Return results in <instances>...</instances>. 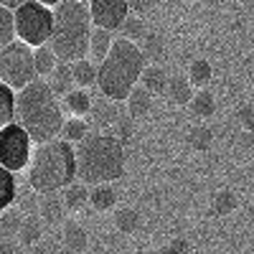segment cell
I'll return each mask as SVG.
<instances>
[{"instance_id":"obj_1","label":"cell","mask_w":254,"mask_h":254,"mask_svg":"<svg viewBox=\"0 0 254 254\" xmlns=\"http://www.w3.org/2000/svg\"><path fill=\"white\" fill-rule=\"evenodd\" d=\"M15 122L31 135L36 145L61 135L64 110L61 99L51 92L49 81L38 76L15 92Z\"/></svg>"},{"instance_id":"obj_2","label":"cell","mask_w":254,"mask_h":254,"mask_svg":"<svg viewBox=\"0 0 254 254\" xmlns=\"http://www.w3.org/2000/svg\"><path fill=\"white\" fill-rule=\"evenodd\" d=\"M28 186L33 193H61L69 183L76 181V155L74 142L64 137H51L38 142L28 160Z\"/></svg>"},{"instance_id":"obj_3","label":"cell","mask_w":254,"mask_h":254,"mask_svg":"<svg viewBox=\"0 0 254 254\" xmlns=\"http://www.w3.org/2000/svg\"><path fill=\"white\" fill-rule=\"evenodd\" d=\"M76 178L87 186L112 183L125 173V142L117 135L87 132L76 145Z\"/></svg>"},{"instance_id":"obj_4","label":"cell","mask_w":254,"mask_h":254,"mask_svg":"<svg viewBox=\"0 0 254 254\" xmlns=\"http://www.w3.org/2000/svg\"><path fill=\"white\" fill-rule=\"evenodd\" d=\"M142 69H145V56L140 46L125 36L115 38L107 56L97 64V87L102 97L125 102L132 87H137Z\"/></svg>"},{"instance_id":"obj_5","label":"cell","mask_w":254,"mask_h":254,"mask_svg":"<svg viewBox=\"0 0 254 254\" xmlns=\"http://www.w3.org/2000/svg\"><path fill=\"white\" fill-rule=\"evenodd\" d=\"M92 15L89 5L81 0H59L54 5V26L49 36V46L59 56V61H76L89 51L92 36Z\"/></svg>"},{"instance_id":"obj_6","label":"cell","mask_w":254,"mask_h":254,"mask_svg":"<svg viewBox=\"0 0 254 254\" xmlns=\"http://www.w3.org/2000/svg\"><path fill=\"white\" fill-rule=\"evenodd\" d=\"M15 36L26 41L28 46L49 44L51 26H54V8H49L41 0H26L15 10Z\"/></svg>"},{"instance_id":"obj_7","label":"cell","mask_w":254,"mask_h":254,"mask_svg":"<svg viewBox=\"0 0 254 254\" xmlns=\"http://www.w3.org/2000/svg\"><path fill=\"white\" fill-rule=\"evenodd\" d=\"M38 79L36 64H33V46L26 41H10V44L0 51V81H5L15 92L23 89L26 84Z\"/></svg>"},{"instance_id":"obj_8","label":"cell","mask_w":254,"mask_h":254,"mask_svg":"<svg viewBox=\"0 0 254 254\" xmlns=\"http://www.w3.org/2000/svg\"><path fill=\"white\" fill-rule=\"evenodd\" d=\"M31 153H33V140L18 122L0 127V165L10 168L13 173H20L28 168Z\"/></svg>"},{"instance_id":"obj_9","label":"cell","mask_w":254,"mask_h":254,"mask_svg":"<svg viewBox=\"0 0 254 254\" xmlns=\"http://www.w3.org/2000/svg\"><path fill=\"white\" fill-rule=\"evenodd\" d=\"M89 15H92V26L107 28V31H120L125 23V18L130 15V5L127 0H89Z\"/></svg>"},{"instance_id":"obj_10","label":"cell","mask_w":254,"mask_h":254,"mask_svg":"<svg viewBox=\"0 0 254 254\" xmlns=\"http://www.w3.org/2000/svg\"><path fill=\"white\" fill-rule=\"evenodd\" d=\"M49 79V87H51V92L61 99L64 94H69L76 84H74V76H71V66H69V61H59L56 66H54V71L46 76Z\"/></svg>"},{"instance_id":"obj_11","label":"cell","mask_w":254,"mask_h":254,"mask_svg":"<svg viewBox=\"0 0 254 254\" xmlns=\"http://www.w3.org/2000/svg\"><path fill=\"white\" fill-rule=\"evenodd\" d=\"M71 66V76H74V84L81 89H87V87H97V64L92 59H76L69 64Z\"/></svg>"},{"instance_id":"obj_12","label":"cell","mask_w":254,"mask_h":254,"mask_svg":"<svg viewBox=\"0 0 254 254\" xmlns=\"http://www.w3.org/2000/svg\"><path fill=\"white\" fill-rule=\"evenodd\" d=\"M112 41H115L112 31L94 26V28H92V36H89V51H87V56H89L94 64H99L104 56H107V51H110V46H112Z\"/></svg>"},{"instance_id":"obj_13","label":"cell","mask_w":254,"mask_h":254,"mask_svg":"<svg viewBox=\"0 0 254 254\" xmlns=\"http://www.w3.org/2000/svg\"><path fill=\"white\" fill-rule=\"evenodd\" d=\"M61 99H64V107L61 110H69L76 117L89 115V110H92V97L87 94V89H81V87H74L69 94H64Z\"/></svg>"},{"instance_id":"obj_14","label":"cell","mask_w":254,"mask_h":254,"mask_svg":"<svg viewBox=\"0 0 254 254\" xmlns=\"http://www.w3.org/2000/svg\"><path fill=\"white\" fill-rule=\"evenodd\" d=\"M125 102H127V110H130V117H145L153 107V94L145 87H132Z\"/></svg>"},{"instance_id":"obj_15","label":"cell","mask_w":254,"mask_h":254,"mask_svg":"<svg viewBox=\"0 0 254 254\" xmlns=\"http://www.w3.org/2000/svg\"><path fill=\"white\" fill-rule=\"evenodd\" d=\"M18 198V181H15V173L10 168L0 165V211L13 206Z\"/></svg>"},{"instance_id":"obj_16","label":"cell","mask_w":254,"mask_h":254,"mask_svg":"<svg viewBox=\"0 0 254 254\" xmlns=\"http://www.w3.org/2000/svg\"><path fill=\"white\" fill-rule=\"evenodd\" d=\"M41 242V219L36 214H26L18 229V244L20 247H36Z\"/></svg>"},{"instance_id":"obj_17","label":"cell","mask_w":254,"mask_h":254,"mask_svg":"<svg viewBox=\"0 0 254 254\" xmlns=\"http://www.w3.org/2000/svg\"><path fill=\"white\" fill-rule=\"evenodd\" d=\"M33 64H36V74L41 79H46L59 64V56L54 54V49L49 44H41V46H33Z\"/></svg>"},{"instance_id":"obj_18","label":"cell","mask_w":254,"mask_h":254,"mask_svg":"<svg viewBox=\"0 0 254 254\" xmlns=\"http://www.w3.org/2000/svg\"><path fill=\"white\" fill-rule=\"evenodd\" d=\"M61 201H64V206H66V208L79 211L84 203L89 201V188H87V183H69L66 188L61 190Z\"/></svg>"},{"instance_id":"obj_19","label":"cell","mask_w":254,"mask_h":254,"mask_svg":"<svg viewBox=\"0 0 254 254\" xmlns=\"http://www.w3.org/2000/svg\"><path fill=\"white\" fill-rule=\"evenodd\" d=\"M15 122V89L0 81V127Z\"/></svg>"},{"instance_id":"obj_20","label":"cell","mask_w":254,"mask_h":254,"mask_svg":"<svg viewBox=\"0 0 254 254\" xmlns=\"http://www.w3.org/2000/svg\"><path fill=\"white\" fill-rule=\"evenodd\" d=\"M89 203L97 211H107L117 203V193L115 188H110V183H94V188L89 190Z\"/></svg>"},{"instance_id":"obj_21","label":"cell","mask_w":254,"mask_h":254,"mask_svg":"<svg viewBox=\"0 0 254 254\" xmlns=\"http://www.w3.org/2000/svg\"><path fill=\"white\" fill-rule=\"evenodd\" d=\"M140 79H142V87L150 94H163L168 87V76H165L163 66H145Z\"/></svg>"},{"instance_id":"obj_22","label":"cell","mask_w":254,"mask_h":254,"mask_svg":"<svg viewBox=\"0 0 254 254\" xmlns=\"http://www.w3.org/2000/svg\"><path fill=\"white\" fill-rule=\"evenodd\" d=\"M20 221H23V214L15 208H3L0 211V237L3 239H18V229H20Z\"/></svg>"},{"instance_id":"obj_23","label":"cell","mask_w":254,"mask_h":254,"mask_svg":"<svg viewBox=\"0 0 254 254\" xmlns=\"http://www.w3.org/2000/svg\"><path fill=\"white\" fill-rule=\"evenodd\" d=\"M61 244L66 252H84L87 249V234H84V229L79 224H66L64 229V237H61Z\"/></svg>"},{"instance_id":"obj_24","label":"cell","mask_w":254,"mask_h":254,"mask_svg":"<svg viewBox=\"0 0 254 254\" xmlns=\"http://www.w3.org/2000/svg\"><path fill=\"white\" fill-rule=\"evenodd\" d=\"M165 92H168V97H171L176 104H186V102H190V97H193L190 81H188V79H183V76H173V79H168Z\"/></svg>"},{"instance_id":"obj_25","label":"cell","mask_w":254,"mask_h":254,"mask_svg":"<svg viewBox=\"0 0 254 254\" xmlns=\"http://www.w3.org/2000/svg\"><path fill=\"white\" fill-rule=\"evenodd\" d=\"M61 206H64V201L59 198V193H44V198H41V203H38L41 219H46L49 224L61 221Z\"/></svg>"},{"instance_id":"obj_26","label":"cell","mask_w":254,"mask_h":254,"mask_svg":"<svg viewBox=\"0 0 254 254\" xmlns=\"http://www.w3.org/2000/svg\"><path fill=\"white\" fill-rule=\"evenodd\" d=\"M15 15L10 8L0 5V51H3L10 41H15Z\"/></svg>"},{"instance_id":"obj_27","label":"cell","mask_w":254,"mask_h":254,"mask_svg":"<svg viewBox=\"0 0 254 254\" xmlns=\"http://www.w3.org/2000/svg\"><path fill=\"white\" fill-rule=\"evenodd\" d=\"M89 132V125H87V120H81V117H71V120H64V125H61V137L64 140H69V142H79L84 135Z\"/></svg>"},{"instance_id":"obj_28","label":"cell","mask_w":254,"mask_h":254,"mask_svg":"<svg viewBox=\"0 0 254 254\" xmlns=\"http://www.w3.org/2000/svg\"><path fill=\"white\" fill-rule=\"evenodd\" d=\"M190 107H193V115H198V117H211L214 115V107H216L214 94L206 92V89L196 92L193 97H190Z\"/></svg>"},{"instance_id":"obj_29","label":"cell","mask_w":254,"mask_h":254,"mask_svg":"<svg viewBox=\"0 0 254 254\" xmlns=\"http://www.w3.org/2000/svg\"><path fill=\"white\" fill-rule=\"evenodd\" d=\"M188 81L193 84V87H206V84L211 81V64L206 59H196L193 64H190Z\"/></svg>"},{"instance_id":"obj_30","label":"cell","mask_w":254,"mask_h":254,"mask_svg":"<svg viewBox=\"0 0 254 254\" xmlns=\"http://www.w3.org/2000/svg\"><path fill=\"white\" fill-rule=\"evenodd\" d=\"M120 31H122V36L125 38H130V41H135V44H137V41L147 33V28H145V23H142V20L137 18V15H132V10H130V15H127L125 18V23L120 26Z\"/></svg>"},{"instance_id":"obj_31","label":"cell","mask_w":254,"mask_h":254,"mask_svg":"<svg viewBox=\"0 0 254 254\" xmlns=\"http://www.w3.org/2000/svg\"><path fill=\"white\" fill-rule=\"evenodd\" d=\"M115 221H117V226L125 231V234H132V231H137V226H140V216H137L135 208H120Z\"/></svg>"},{"instance_id":"obj_32","label":"cell","mask_w":254,"mask_h":254,"mask_svg":"<svg viewBox=\"0 0 254 254\" xmlns=\"http://www.w3.org/2000/svg\"><path fill=\"white\" fill-rule=\"evenodd\" d=\"M140 51H142V56H145V61H147V56H153V59H158L160 54H163V46H160V38L155 36V33H145L142 38H140Z\"/></svg>"},{"instance_id":"obj_33","label":"cell","mask_w":254,"mask_h":254,"mask_svg":"<svg viewBox=\"0 0 254 254\" xmlns=\"http://www.w3.org/2000/svg\"><path fill=\"white\" fill-rule=\"evenodd\" d=\"M234 208H237V196L231 190H221L216 196V211L219 214H231Z\"/></svg>"},{"instance_id":"obj_34","label":"cell","mask_w":254,"mask_h":254,"mask_svg":"<svg viewBox=\"0 0 254 254\" xmlns=\"http://www.w3.org/2000/svg\"><path fill=\"white\" fill-rule=\"evenodd\" d=\"M163 0H127V5H130L132 13H147V10H153Z\"/></svg>"},{"instance_id":"obj_35","label":"cell","mask_w":254,"mask_h":254,"mask_svg":"<svg viewBox=\"0 0 254 254\" xmlns=\"http://www.w3.org/2000/svg\"><path fill=\"white\" fill-rule=\"evenodd\" d=\"M115 135L125 142V137H127V135H132V122H130V120L117 117V120H115Z\"/></svg>"},{"instance_id":"obj_36","label":"cell","mask_w":254,"mask_h":254,"mask_svg":"<svg viewBox=\"0 0 254 254\" xmlns=\"http://www.w3.org/2000/svg\"><path fill=\"white\" fill-rule=\"evenodd\" d=\"M242 122L249 127V130H254V107H244L242 110Z\"/></svg>"},{"instance_id":"obj_37","label":"cell","mask_w":254,"mask_h":254,"mask_svg":"<svg viewBox=\"0 0 254 254\" xmlns=\"http://www.w3.org/2000/svg\"><path fill=\"white\" fill-rule=\"evenodd\" d=\"M20 3H26V0H0V5H5V8H10V10H15Z\"/></svg>"},{"instance_id":"obj_38","label":"cell","mask_w":254,"mask_h":254,"mask_svg":"<svg viewBox=\"0 0 254 254\" xmlns=\"http://www.w3.org/2000/svg\"><path fill=\"white\" fill-rule=\"evenodd\" d=\"M171 252H188V242H181V239L173 242V249Z\"/></svg>"},{"instance_id":"obj_39","label":"cell","mask_w":254,"mask_h":254,"mask_svg":"<svg viewBox=\"0 0 254 254\" xmlns=\"http://www.w3.org/2000/svg\"><path fill=\"white\" fill-rule=\"evenodd\" d=\"M41 3H46V5H56L59 0H41Z\"/></svg>"},{"instance_id":"obj_40","label":"cell","mask_w":254,"mask_h":254,"mask_svg":"<svg viewBox=\"0 0 254 254\" xmlns=\"http://www.w3.org/2000/svg\"><path fill=\"white\" fill-rule=\"evenodd\" d=\"M81 3H89V0H81Z\"/></svg>"}]
</instances>
